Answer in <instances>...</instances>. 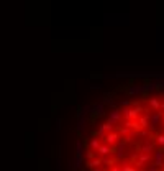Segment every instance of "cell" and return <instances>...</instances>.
<instances>
[{
    "mask_svg": "<svg viewBox=\"0 0 164 171\" xmlns=\"http://www.w3.org/2000/svg\"><path fill=\"white\" fill-rule=\"evenodd\" d=\"M162 122H164V118L161 115V112H151L148 115V128H151V130H157L162 125Z\"/></svg>",
    "mask_w": 164,
    "mask_h": 171,
    "instance_id": "6da1fadb",
    "label": "cell"
},
{
    "mask_svg": "<svg viewBox=\"0 0 164 171\" xmlns=\"http://www.w3.org/2000/svg\"><path fill=\"white\" fill-rule=\"evenodd\" d=\"M121 122H123V117H121V110H120V109H113L112 112L108 113V120H107V123L112 125L113 128H116V125H120Z\"/></svg>",
    "mask_w": 164,
    "mask_h": 171,
    "instance_id": "7a4b0ae2",
    "label": "cell"
},
{
    "mask_svg": "<svg viewBox=\"0 0 164 171\" xmlns=\"http://www.w3.org/2000/svg\"><path fill=\"white\" fill-rule=\"evenodd\" d=\"M151 159H153V163L156 168H162V163H164V148H156L153 151V155H151Z\"/></svg>",
    "mask_w": 164,
    "mask_h": 171,
    "instance_id": "3957f363",
    "label": "cell"
},
{
    "mask_svg": "<svg viewBox=\"0 0 164 171\" xmlns=\"http://www.w3.org/2000/svg\"><path fill=\"white\" fill-rule=\"evenodd\" d=\"M95 155H98L100 158H103V156H110V155H115V146H110V145H107V143H100L98 150L95 151Z\"/></svg>",
    "mask_w": 164,
    "mask_h": 171,
    "instance_id": "277c9868",
    "label": "cell"
},
{
    "mask_svg": "<svg viewBox=\"0 0 164 171\" xmlns=\"http://www.w3.org/2000/svg\"><path fill=\"white\" fill-rule=\"evenodd\" d=\"M103 141H105L107 145H110V146H115V145L120 141V135H118V132H116V130H113V132L107 133V135H105V138H103Z\"/></svg>",
    "mask_w": 164,
    "mask_h": 171,
    "instance_id": "5b68a950",
    "label": "cell"
},
{
    "mask_svg": "<svg viewBox=\"0 0 164 171\" xmlns=\"http://www.w3.org/2000/svg\"><path fill=\"white\" fill-rule=\"evenodd\" d=\"M125 150H126V141H118L115 145V158L116 161H121L123 156H125Z\"/></svg>",
    "mask_w": 164,
    "mask_h": 171,
    "instance_id": "8992f818",
    "label": "cell"
},
{
    "mask_svg": "<svg viewBox=\"0 0 164 171\" xmlns=\"http://www.w3.org/2000/svg\"><path fill=\"white\" fill-rule=\"evenodd\" d=\"M113 127H112V125H108L107 122H105V123H102L100 125V127H98V130H95V132H97V136H100V138H105V135H107V133H110V132H113Z\"/></svg>",
    "mask_w": 164,
    "mask_h": 171,
    "instance_id": "52a82bcc",
    "label": "cell"
},
{
    "mask_svg": "<svg viewBox=\"0 0 164 171\" xmlns=\"http://www.w3.org/2000/svg\"><path fill=\"white\" fill-rule=\"evenodd\" d=\"M148 105L151 112H159V105H161V99L159 97H149L148 99Z\"/></svg>",
    "mask_w": 164,
    "mask_h": 171,
    "instance_id": "ba28073f",
    "label": "cell"
},
{
    "mask_svg": "<svg viewBox=\"0 0 164 171\" xmlns=\"http://www.w3.org/2000/svg\"><path fill=\"white\" fill-rule=\"evenodd\" d=\"M156 89H157V82H154V81H149V82H146V84L141 86V92L143 94L153 92V90H156Z\"/></svg>",
    "mask_w": 164,
    "mask_h": 171,
    "instance_id": "9c48e42d",
    "label": "cell"
},
{
    "mask_svg": "<svg viewBox=\"0 0 164 171\" xmlns=\"http://www.w3.org/2000/svg\"><path fill=\"white\" fill-rule=\"evenodd\" d=\"M116 163H118V161H116L115 156H103V158H102V166H107V169L113 168Z\"/></svg>",
    "mask_w": 164,
    "mask_h": 171,
    "instance_id": "30bf717a",
    "label": "cell"
},
{
    "mask_svg": "<svg viewBox=\"0 0 164 171\" xmlns=\"http://www.w3.org/2000/svg\"><path fill=\"white\" fill-rule=\"evenodd\" d=\"M87 168H89L90 171L92 169H97V168H102V158L100 156H95L93 159H90V161H87Z\"/></svg>",
    "mask_w": 164,
    "mask_h": 171,
    "instance_id": "8fae6325",
    "label": "cell"
},
{
    "mask_svg": "<svg viewBox=\"0 0 164 171\" xmlns=\"http://www.w3.org/2000/svg\"><path fill=\"white\" fill-rule=\"evenodd\" d=\"M92 110H93V115H103V110H105V105L102 104V102H98V104H95L92 107Z\"/></svg>",
    "mask_w": 164,
    "mask_h": 171,
    "instance_id": "7c38bea8",
    "label": "cell"
},
{
    "mask_svg": "<svg viewBox=\"0 0 164 171\" xmlns=\"http://www.w3.org/2000/svg\"><path fill=\"white\" fill-rule=\"evenodd\" d=\"M98 146H100V140H98V138H90V140H89V148H87V150L97 151Z\"/></svg>",
    "mask_w": 164,
    "mask_h": 171,
    "instance_id": "4fadbf2b",
    "label": "cell"
},
{
    "mask_svg": "<svg viewBox=\"0 0 164 171\" xmlns=\"http://www.w3.org/2000/svg\"><path fill=\"white\" fill-rule=\"evenodd\" d=\"M154 145H156L157 148H164V133H162V132L157 133V135H154Z\"/></svg>",
    "mask_w": 164,
    "mask_h": 171,
    "instance_id": "5bb4252c",
    "label": "cell"
},
{
    "mask_svg": "<svg viewBox=\"0 0 164 171\" xmlns=\"http://www.w3.org/2000/svg\"><path fill=\"white\" fill-rule=\"evenodd\" d=\"M75 156H84V146H82L80 140H77V143H75Z\"/></svg>",
    "mask_w": 164,
    "mask_h": 171,
    "instance_id": "9a60e30c",
    "label": "cell"
},
{
    "mask_svg": "<svg viewBox=\"0 0 164 171\" xmlns=\"http://www.w3.org/2000/svg\"><path fill=\"white\" fill-rule=\"evenodd\" d=\"M128 94H130V95L141 94V86H131V87H128Z\"/></svg>",
    "mask_w": 164,
    "mask_h": 171,
    "instance_id": "2e32d148",
    "label": "cell"
},
{
    "mask_svg": "<svg viewBox=\"0 0 164 171\" xmlns=\"http://www.w3.org/2000/svg\"><path fill=\"white\" fill-rule=\"evenodd\" d=\"M82 164H84V159H82V156H75V158H74V169H80Z\"/></svg>",
    "mask_w": 164,
    "mask_h": 171,
    "instance_id": "e0dca14e",
    "label": "cell"
},
{
    "mask_svg": "<svg viewBox=\"0 0 164 171\" xmlns=\"http://www.w3.org/2000/svg\"><path fill=\"white\" fill-rule=\"evenodd\" d=\"M97 155H95V151H92V150H87V153H85V158H87V161H90V159H93Z\"/></svg>",
    "mask_w": 164,
    "mask_h": 171,
    "instance_id": "ac0fdd59",
    "label": "cell"
},
{
    "mask_svg": "<svg viewBox=\"0 0 164 171\" xmlns=\"http://www.w3.org/2000/svg\"><path fill=\"white\" fill-rule=\"evenodd\" d=\"M120 107H121V109H128V107H130V102H128V100H123L121 104H120ZM121 109H120V110H121Z\"/></svg>",
    "mask_w": 164,
    "mask_h": 171,
    "instance_id": "d6986e66",
    "label": "cell"
},
{
    "mask_svg": "<svg viewBox=\"0 0 164 171\" xmlns=\"http://www.w3.org/2000/svg\"><path fill=\"white\" fill-rule=\"evenodd\" d=\"M146 171H159V168H156L154 164H149V166L146 168Z\"/></svg>",
    "mask_w": 164,
    "mask_h": 171,
    "instance_id": "ffe728a7",
    "label": "cell"
},
{
    "mask_svg": "<svg viewBox=\"0 0 164 171\" xmlns=\"http://www.w3.org/2000/svg\"><path fill=\"white\" fill-rule=\"evenodd\" d=\"M92 171H110V169H103V168H97V169H92Z\"/></svg>",
    "mask_w": 164,
    "mask_h": 171,
    "instance_id": "44dd1931",
    "label": "cell"
},
{
    "mask_svg": "<svg viewBox=\"0 0 164 171\" xmlns=\"http://www.w3.org/2000/svg\"><path fill=\"white\" fill-rule=\"evenodd\" d=\"M159 171H164V168H161V169H159Z\"/></svg>",
    "mask_w": 164,
    "mask_h": 171,
    "instance_id": "7402d4cb",
    "label": "cell"
},
{
    "mask_svg": "<svg viewBox=\"0 0 164 171\" xmlns=\"http://www.w3.org/2000/svg\"><path fill=\"white\" fill-rule=\"evenodd\" d=\"M162 133H164V130H162Z\"/></svg>",
    "mask_w": 164,
    "mask_h": 171,
    "instance_id": "603a6c76",
    "label": "cell"
}]
</instances>
